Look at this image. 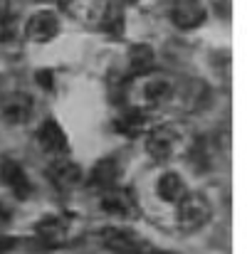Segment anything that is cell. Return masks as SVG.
<instances>
[{
    "label": "cell",
    "mask_w": 252,
    "mask_h": 254,
    "mask_svg": "<svg viewBox=\"0 0 252 254\" xmlns=\"http://www.w3.org/2000/svg\"><path fill=\"white\" fill-rule=\"evenodd\" d=\"M210 212H213V207H210L208 197L200 195V192L185 195V197L178 202V222H180V227L188 230V232L203 227V225L210 220Z\"/></svg>",
    "instance_id": "6da1fadb"
},
{
    "label": "cell",
    "mask_w": 252,
    "mask_h": 254,
    "mask_svg": "<svg viewBox=\"0 0 252 254\" xmlns=\"http://www.w3.org/2000/svg\"><path fill=\"white\" fill-rule=\"evenodd\" d=\"M170 20L180 30L198 27L205 20V7L200 0H170Z\"/></svg>",
    "instance_id": "7a4b0ae2"
},
{
    "label": "cell",
    "mask_w": 252,
    "mask_h": 254,
    "mask_svg": "<svg viewBox=\"0 0 252 254\" xmlns=\"http://www.w3.org/2000/svg\"><path fill=\"white\" fill-rule=\"evenodd\" d=\"M101 240L106 242L109 250L119 254H149V245L141 237H136L134 232H126V230H104Z\"/></svg>",
    "instance_id": "3957f363"
},
{
    "label": "cell",
    "mask_w": 252,
    "mask_h": 254,
    "mask_svg": "<svg viewBox=\"0 0 252 254\" xmlns=\"http://www.w3.org/2000/svg\"><path fill=\"white\" fill-rule=\"evenodd\" d=\"M60 32V20L50 10H40L27 20V37L35 42H47Z\"/></svg>",
    "instance_id": "277c9868"
},
{
    "label": "cell",
    "mask_w": 252,
    "mask_h": 254,
    "mask_svg": "<svg viewBox=\"0 0 252 254\" xmlns=\"http://www.w3.org/2000/svg\"><path fill=\"white\" fill-rule=\"evenodd\" d=\"M37 141H40V146H42L50 156H65V153L70 151V146H67V136H65L62 126H60L57 121H52V119H47V121L40 126V131H37Z\"/></svg>",
    "instance_id": "5b68a950"
},
{
    "label": "cell",
    "mask_w": 252,
    "mask_h": 254,
    "mask_svg": "<svg viewBox=\"0 0 252 254\" xmlns=\"http://www.w3.org/2000/svg\"><path fill=\"white\" fill-rule=\"evenodd\" d=\"M101 207L109 215H119V217H131L136 212V200L129 190H109L101 197Z\"/></svg>",
    "instance_id": "8992f818"
},
{
    "label": "cell",
    "mask_w": 252,
    "mask_h": 254,
    "mask_svg": "<svg viewBox=\"0 0 252 254\" xmlns=\"http://www.w3.org/2000/svg\"><path fill=\"white\" fill-rule=\"evenodd\" d=\"M146 148H149V153H151L156 161H166L168 156L173 153V148H175V133H173L168 126H159V128L149 136Z\"/></svg>",
    "instance_id": "52a82bcc"
},
{
    "label": "cell",
    "mask_w": 252,
    "mask_h": 254,
    "mask_svg": "<svg viewBox=\"0 0 252 254\" xmlns=\"http://www.w3.org/2000/svg\"><path fill=\"white\" fill-rule=\"evenodd\" d=\"M0 175H2V180H5V185L17 195V197H27L30 192H32V185H30V180H27V175H25V170L20 168L17 163H12V161H5L2 163V168H0Z\"/></svg>",
    "instance_id": "ba28073f"
},
{
    "label": "cell",
    "mask_w": 252,
    "mask_h": 254,
    "mask_svg": "<svg viewBox=\"0 0 252 254\" xmlns=\"http://www.w3.org/2000/svg\"><path fill=\"white\" fill-rule=\"evenodd\" d=\"M32 111V99L27 94H12L7 99H2V116L10 124H22Z\"/></svg>",
    "instance_id": "9c48e42d"
},
{
    "label": "cell",
    "mask_w": 252,
    "mask_h": 254,
    "mask_svg": "<svg viewBox=\"0 0 252 254\" xmlns=\"http://www.w3.org/2000/svg\"><path fill=\"white\" fill-rule=\"evenodd\" d=\"M156 64V55L149 45H134L129 50V69L131 74H146Z\"/></svg>",
    "instance_id": "30bf717a"
},
{
    "label": "cell",
    "mask_w": 252,
    "mask_h": 254,
    "mask_svg": "<svg viewBox=\"0 0 252 254\" xmlns=\"http://www.w3.org/2000/svg\"><path fill=\"white\" fill-rule=\"evenodd\" d=\"M116 178H119V163H116V158H104V161H99L91 168L89 183L96 185V188H114Z\"/></svg>",
    "instance_id": "8fae6325"
},
{
    "label": "cell",
    "mask_w": 252,
    "mask_h": 254,
    "mask_svg": "<svg viewBox=\"0 0 252 254\" xmlns=\"http://www.w3.org/2000/svg\"><path fill=\"white\" fill-rule=\"evenodd\" d=\"M156 190H159V197L166 200V202H180V200L185 197V183L180 180L178 173H166V175H161Z\"/></svg>",
    "instance_id": "7c38bea8"
},
{
    "label": "cell",
    "mask_w": 252,
    "mask_h": 254,
    "mask_svg": "<svg viewBox=\"0 0 252 254\" xmlns=\"http://www.w3.org/2000/svg\"><path fill=\"white\" fill-rule=\"evenodd\" d=\"M50 178L52 183H57L60 188H72L82 180V170L77 163H70V161H57L52 168H50Z\"/></svg>",
    "instance_id": "4fadbf2b"
},
{
    "label": "cell",
    "mask_w": 252,
    "mask_h": 254,
    "mask_svg": "<svg viewBox=\"0 0 252 254\" xmlns=\"http://www.w3.org/2000/svg\"><path fill=\"white\" fill-rule=\"evenodd\" d=\"M144 121H146L144 111H139V109H129V111L121 116V119H116V131L134 136V133H139V131H141Z\"/></svg>",
    "instance_id": "5bb4252c"
},
{
    "label": "cell",
    "mask_w": 252,
    "mask_h": 254,
    "mask_svg": "<svg viewBox=\"0 0 252 254\" xmlns=\"http://www.w3.org/2000/svg\"><path fill=\"white\" fill-rule=\"evenodd\" d=\"M37 232H40L42 237H47V240H60V237L65 235V222H62L60 217H47V220L40 222Z\"/></svg>",
    "instance_id": "9a60e30c"
},
{
    "label": "cell",
    "mask_w": 252,
    "mask_h": 254,
    "mask_svg": "<svg viewBox=\"0 0 252 254\" xmlns=\"http://www.w3.org/2000/svg\"><path fill=\"white\" fill-rule=\"evenodd\" d=\"M121 22H124V15H121V7L119 5H106L104 15H101V25L109 30V32H121Z\"/></svg>",
    "instance_id": "2e32d148"
},
{
    "label": "cell",
    "mask_w": 252,
    "mask_h": 254,
    "mask_svg": "<svg viewBox=\"0 0 252 254\" xmlns=\"http://www.w3.org/2000/svg\"><path fill=\"white\" fill-rule=\"evenodd\" d=\"M170 94V86L168 82H151V84L146 86V96H149V101H154V104H159L164 96Z\"/></svg>",
    "instance_id": "e0dca14e"
},
{
    "label": "cell",
    "mask_w": 252,
    "mask_h": 254,
    "mask_svg": "<svg viewBox=\"0 0 252 254\" xmlns=\"http://www.w3.org/2000/svg\"><path fill=\"white\" fill-rule=\"evenodd\" d=\"M35 77H37V82L42 84V89H52V86H55V82H52V74H50L47 69H45V72H37Z\"/></svg>",
    "instance_id": "ac0fdd59"
},
{
    "label": "cell",
    "mask_w": 252,
    "mask_h": 254,
    "mask_svg": "<svg viewBox=\"0 0 252 254\" xmlns=\"http://www.w3.org/2000/svg\"><path fill=\"white\" fill-rule=\"evenodd\" d=\"M10 17V0H0V25Z\"/></svg>",
    "instance_id": "d6986e66"
},
{
    "label": "cell",
    "mask_w": 252,
    "mask_h": 254,
    "mask_svg": "<svg viewBox=\"0 0 252 254\" xmlns=\"http://www.w3.org/2000/svg\"><path fill=\"white\" fill-rule=\"evenodd\" d=\"M7 220H10V210H7V207L0 202V225H5Z\"/></svg>",
    "instance_id": "ffe728a7"
},
{
    "label": "cell",
    "mask_w": 252,
    "mask_h": 254,
    "mask_svg": "<svg viewBox=\"0 0 252 254\" xmlns=\"http://www.w3.org/2000/svg\"><path fill=\"white\" fill-rule=\"evenodd\" d=\"M124 2H139V0H124Z\"/></svg>",
    "instance_id": "44dd1931"
}]
</instances>
